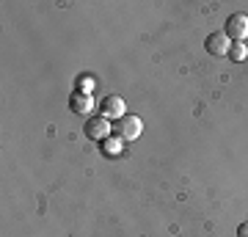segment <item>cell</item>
Here are the masks:
<instances>
[{"label":"cell","instance_id":"9c48e42d","mask_svg":"<svg viewBox=\"0 0 248 237\" xmlns=\"http://www.w3.org/2000/svg\"><path fill=\"white\" fill-rule=\"evenodd\" d=\"M94 86H97V83H94L91 78H83V80H80V88H83V94H89V91H91Z\"/></svg>","mask_w":248,"mask_h":237},{"label":"cell","instance_id":"52a82bcc","mask_svg":"<svg viewBox=\"0 0 248 237\" xmlns=\"http://www.w3.org/2000/svg\"><path fill=\"white\" fill-rule=\"evenodd\" d=\"M122 152H124V143H122L119 135H110V138L102 141V155H105V158H119Z\"/></svg>","mask_w":248,"mask_h":237},{"label":"cell","instance_id":"7a4b0ae2","mask_svg":"<svg viewBox=\"0 0 248 237\" xmlns=\"http://www.w3.org/2000/svg\"><path fill=\"white\" fill-rule=\"evenodd\" d=\"M141 130H143V122L138 119V116H122V119L116 122V127H113V132L122 141H135L138 135H141Z\"/></svg>","mask_w":248,"mask_h":237},{"label":"cell","instance_id":"30bf717a","mask_svg":"<svg viewBox=\"0 0 248 237\" xmlns=\"http://www.w3.org/2000/svg\"><path fill=\"white\" fill-rule=\"evenodd\" d=\"M237 237H248V221L237 226Z\"/></svg>","mask_w":248,"mask_h":237},{"label":"cell","instance_id":"ba28073f","mask_svg":"<svg viewBox=\"0 0 248 237\" xmlns=\"http://www.w3.org/2000/svg\"><path fill=\"white\" fill-rule=\"evenodd\" d=\"M246 55H248L246 44H232V50H229V58H232V61H246Z\"/></svg>","mask_w":248,"mask_h":237},{"label":"cell","instance_id":"277c9868","mask_svg":"<svg viewBox=\"0 0 248 237\" xmlns=\"http://www.w3.org/2000/svg\"><path fill=\"white\" fill-rule=\"evenodd\" d=\"M110 132H113V127H110V122L105 116H97V119H91L86 124V135L91 141H105V138H110Z\"/></svg>","mask_w":248,"mask_h":237},{"label":"cell","instance_id":"8992f818","mask_svg":"<svg viewBox=\"0 0 248 237\" xmlns=\"http://www.w3.org/2000/svg\"><path fill=\"white\" fill-rule=\"evenodd\" d=\"M69 105H72L75 113H91V111H94V99H91L89 94H83V91H75L72 99H69Z\"/></svg>","mask_w":248,"mask_h":237},{"label":"cell","instance_id":"6da1fadb","mask_svg":"<svg viewBox=\"0 0 248 237\" xmlns=\"http://www.w3.org/2000/svg\"><path fill=\"white\" fill-rule=\"evenodd\" d=\"M223 33L229 36L232 44H243L248 39V14H232L226 19V28H223Z\"/></svg>","mask_w":248,"mask_h":237},{"label":"cell","instance_id":"5b68a950","mask_svg":"<svg viewBox=\"0 0 248 237\" xmlns=\"http://www.w3.org/2000/svg\"><path fill=\"white\" fill-rule=\"evenodd\" d=\"M99 108H102V116H105V119H116V122H119L122 116H127V113H124V99L116 97V94L105 97Z\"/></svg>","mask_w":248,"mask_h":237},{"label":"cell","instance_id":"3957f363","mask_svg":"<svg viewBox=\"0 0 248 237\" xmlns=\"http://www.w3.org/2000/svg\"><path fill=\"white\" fill-rule=\"evenodd\" d=\"M204 47H207V53L210 55H229L232 50V42H229V36L223 33V31H215V33H210L207 39H204Z\"/></svg>","mask_w":248,"mask_h":237}]
</instances>
